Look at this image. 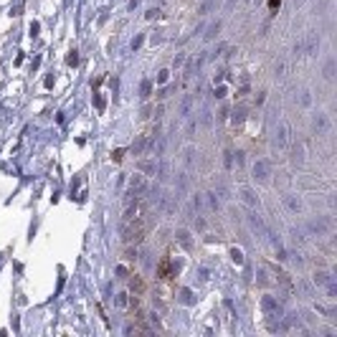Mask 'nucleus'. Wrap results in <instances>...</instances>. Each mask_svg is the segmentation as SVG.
Wrapping results in <instances>:
<instances>
[{
    "mask_svg": "<svg viewBox=\"0 0 337 337\" xmlns=\"http://www.w3.org/2000/svg\"><path fill=\"white\" fill-rule=\"evenodd\" d=\"M279 3H281V0H269V8L274 10V8H279Z\"/></svg>",
    "mask_w": 337,
    "mask_h": 337,
    "instance_id": "nucleus-3",
    "label": "nucleus"
},
{
    "mask_svg": "<svg viewBox=\"0 0 337 337\" xmlns=\"http://www.w3.org/2000/svg\"><path fill=\"white\" fill-rule=\"evenodd\" d=\"M150 231V221H145L142 216H127V226H124V241L127 243H137L142 241V236H145Z\"/></svg>",
    "mask_w": 337,
    "mask_h": 337,
    "instance_id": "nucleus-1",
    "label": "nucleus"
},
{
    "mask_svg": "<svg viewBox=\"0 0 337 337\" xmlns=\"http://www.w3.org/2000/svg\"><path fill=\"white\" fill-rule=\"evenodd\" d=\"M168 269H170V264L163 261V266H160V279H165V276H168Z\"/></svg>",
    "mask_w": 337,
    "mask_h": 337,
    "instance_id": "nucleus-2",
    "label": "nucleus"
}]
</instances>
